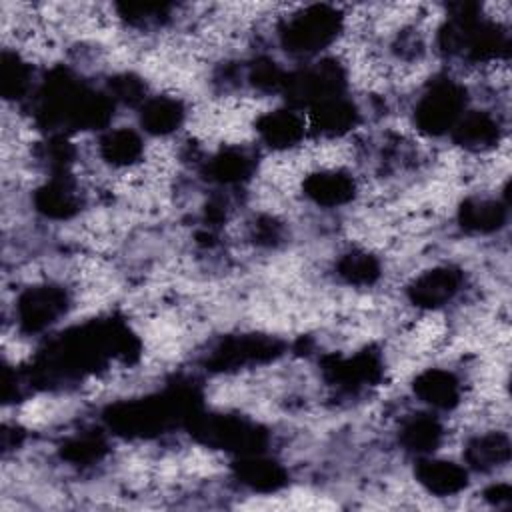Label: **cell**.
Segmentation results:
<instances>
[{"label":"cell","instance_id":"7","mask_svg":"<svg viewBox=\"0 0 512 512\" xmlns=\"http://www.w3.org/2000/svg\"><path fill=\"white\" fill-rule=\"evenodd\" d=\"M416 480L436 496H452L466 488L468 472L456 462L422 456L416 462Z\"/></svg>","mask_w":512,"mask_h":512},{"label":"cell","instance_id":"3","mask_svg":"<svg viewBox=\"0 0 512 512\" xmlns=\"http://www.w3.org/2000/svg\"><path fill=\"white\" fill-rule=\"evenodd\" d=\"M68 308V294L60 286H34L28 288L24 294H20L16 302V318L18 326L26 334H38L52 324L58 322V318Z\"/></svg>","mask_w":512,"mask_h":512},{"label":"cell","instance_id":"1","mask_svg":"<svg viewBox=\"0 0 512 512\" xmlns=\"http://www.w3.org/2000/svg\"><path fill=\"white\" fill-rule=\"evenodd\" d=\"M344 16L328 4H312L286 18L280 40L292 54L310 56L330 46L340 34Z\"/></svg>","mask_w":512,"mask_h":512},{"label":"cell","instance_id":"15","mask_svg":"<svg viewBox=\"0 0 512 512\" xmlns=\"http://www.w3.org/2000/svg\"><path fill=\"white\" fill-rule=\"evenodd\" d=\"M104 162L116 168H128L136 164L144 154L142 138L130 128H116L102 136L98 144Z\"/></svg>","mask_w":512,"mask_h":512},{"label":"cell","instance_id":"18","mask_svg":"<svg viewBox=\"0 0 512 512\" xmlns=\"http://www.w3.org/2000/svg\"><path fill=\"white\" fill-rule=\"evenodd\" d=\"M508 456H510V442L500 432L482 434L466 446L468 464L480 470H488L502 462H508Z\"/></svg>","mask_w":512,"mask_h":512},{"label":"cell","instance_id":"16","mask_svg":"<svg viewBox=\"0 0 512 512\" xmlns=\"http://www.w3.org/2000/svg\"><path fill=\"white\" fill-rule=\"evenodd\" d=\"M458 220L464 230L476 234L496 232L506 220V208L492 198H470L458 208Z\"/></svg>","mask_w":512,"mask_h":512},{"label":"cell","instance_id":"13","mask_svg":"<svg viewBox=\"0 0 512 512\" xmlns=\"http://www.w3.org/2000/svg\"><path fill=\"white\" fill-rule=\"evenodd\" d=\"M454 140L468 148V150H486L492 148L498 142V122L494 116H490L488 112H468L462 114L460 120L456 122V126L452 128Z\"/></svg>","mask_w":512,"mask_h":512},{"label":"cell","instance_id":"19","mask_svg":"<svg viewBox=\"0 0 512 512\" xmlns=\"http://www.w3.org/2000/svg\"><path fill=\"white\" fill-rule=\"evenodd\" d=\"M338 276L354 286H370L380 278V262L366 250H350L336 264Z\"/></svg>","mask_w":512,"mask_h":512},{"label":"cell","instance_id":"17","mask_svg":"<svg viewBox=\"0 0 512 512\" xmlns=\"http://www.w3.org/2000/svg\"><path fill=\"white\" fill-rule=\"evenodd\" d=\"M254 160L240 148L220 150L208 164V174L220 184H240L250 178Z\"/></svg>","mask_w":512,"mask_h":512},{"label":"cell","instance_id":"6","mask_svg":"<svg viewBox=\"0 0 512 512\" xmlns=\"http://www.w3.org/2000/svg\"><path fill=\"white\" fill-rule=\"evenodd\" d=\"M304 194L318 206L334 208L350 202L356 194V182L354 178L336 168H326L308 174V178L302 184Z\"/></svg>","mask_w":512,"mask_h":512},{"label":"cell","instance_id":"9","mask_svg":"<svg viewBox=\"0 0 512 512\" xmlns=\"http://www.w3.org/2000/svg\"><path fill=\"white\" fill-rule=\"evenodd\" d=\"M358 116L360 114L354 102L342 94L322 100L310 108L312 128L322 136H330V138H338L350 132L356 126Z\"/></svg>","mask_w":512,"mask_h":512},{"label":"cell","instance_id":"4","mask_svg":"<svg viewBox=\"0 0 512 512\" xmlns=\"http://www.w3.org/2000/svg\"><path fill=\"white\" fill-rule=\"evenodd\" d=\"M462 286V272L452 266H440L420 274L408 288V296L416 306L438 308L448 304Z\"/></svg>","mask_w":512,"mask_h":512},{"label":"cell","instance_id":"12","mask_svg":"<svg viewBox=\"0 0 512 512\" xmlns=\"http://www.w3.org/2000/svg\"><path fill=\"white\" fill-rule=\"evenodd\" d=\"M236 476L244 486L258 492H274L286 484V470L260 452L244 454L236 464Z\"/></svg>","mask_w":512,"mask_h":512},{"label":"cell","instance_id":"10","mask_svg":"<svg viewBox=\"0 0 512 512\" xmlns=\"http://www.w3.org/2000/svg\"><path fill=\"white\" fill-rule=\"evenodd\" d=\"M414 394L434 410H452L460 402V382L448 370L430 368L416 376Z\"/></svg>","mask_w":512,"mask_h":512},{"label":"cell","instance_id":"2","mask_svg":"<svg viewBox=\"0 0 512 512\" xmlns=\"http://www.w3.org/2000/svg\"><path fill=\"white\" fill-rule=\"evenodd\" d=\"M466 106V90L454 80L442 78L428 86L414 108V122L418 130L440 136L452 132Z\"/></svg>","mask_w":512,"mask_h":512},{"label":"cell","instance_id":"11","mask_svg":"<svg viewBox=\"0 0 512 512\" xmlns=\"http://www.w3.org/2000/svg\"><path fill=\"white\" fill-rule=\"evenodd\" d=\"M184 106L178 98L152 96L140 104V124L152 136H168L184 122Z\"/></svg>","mask_w":512,"mask_h":512},{"label":"cell","instance_id":"5","mask_svg":"<svg viewBox=\"0 0 512 512\" xmlns=\"http://www.w3.org/2000/svg\"><path fill=\"white\" fill-rule=\"evenodd\" d=\"M36 210L52 220H68L80 210V192L66 172L54 174L34 194Z\"/></svg>","mask_w":512,"mask_h":512},{"label":"cell","instance_id":"8","mask_svg":"<svg viewBox=\"0 0 512 512\" xmlns=\"http://www.w3.org/2000/svg\"><path fill=\"white\" fill-rule=\"evenodd\" d=\"M256 132L274 150H290L304 138V120L288 108L270 110L256 120Z\"/></svg>","mask_w":512,"mask_h":512},{"label":"cell","instance_id":"14","mask_svg":"<svg viewBox=\"0 0 512 512\" xmlns=\"http://www.w3.org/2000/svg\"><path fill=\"white\" fill-rule=\"evenodd\" d=\"M444 428L434 414H418L402 424L400 444L418 456H430L442 442Z\"/></svg>","mask_w":512,"mask_h":512},{"label":"cell","instance_id":"20","mask_svg":"<svg viewBox=\"0 0 512 512\" xmlns=\"http://www.w3.org/2000/svg\"><path fill=\"white\" fill-rule=\"evenodd\" d=\"M0 84H2V94L8 100L26 96V92L32 86V70L20 54L4 50L2 64H0Z\"/></svg>","mask_w":512,"mask_h":512}]
</instances>
